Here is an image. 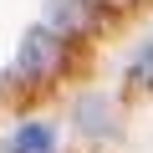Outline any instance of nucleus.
<instances>
[{
    "label": "nucleus",
    "mask_w": 153,
    "mask_h": 153,
    "mask_svg": "<svg viewBox=\"0 0 153 153\" xmlns=\"http://www.w3.org/2000/svg\"><path fill=\"white\" fill-rule=\"evenodd\" d=\"M92 21H97V0H51L46 5V26H56L66 41L92 31Z\"/></svg>",
    "instance_id": "4"
},
{
    "label": "nucleus",
    "mask_w": 153,
    "mask_h": 153,
    "mask_svg": "<svg viewBox=\"0 0 153 153\" xmlns=\"http://www.w3.org/2000/svg\"><path fill=\"white\" fill-rule=\"evenodd\" d=\"M123 82H128V92H143V97H153V41H143V46L128 56Z\"/></svg>",
    "instance_id": "5"
},
{
    "label": "nucleus",
    "mask_w": 153,
    "mask_h": 153,
    "mask_svg": "<svg viewBox=\"0 0 153 153\" xmlns=\"http://www.w3.org/2000/svg\"><path fill=\"white\" fill-rule=\"evenodd\" d=\"M66 56H71V41H66L56 26L36 21V26H26L10 71H16V82H21V87H41V82H56V76L66 71Z\"/></svg>",
    "instance_id": "1"
},
{
    "label": "nucleus",
    "mask_w": 153,
    "mask_h": 153,
    "mask_svg": "<svg viewBox=\"0 0 153 153\" xmlns=\"http://www.w3.org/2000/svg\"><path fill=\"white\" fill-rule=\"evenodd\" d=\"M76 133H82V138H92V143L117 138V107H112V97L87 92L82 102H76Z\"/></svg>",
    "instance_id": "2"
},
{
    "label": "nucleus",
    "mask_w": 153,
    "mask_h": 153,
    "mask_svg": "<svg viewBox=\"0 0 153 153\" xmlns=\"http://www.w3.org/2000/svg\"><path fill=\"white\" fill-rule=\"evenodd\" d=\"M5 153H56V123L26 117L5 133Z\"/></svg>",
    "instance_id": "3"
}]
</instances>
